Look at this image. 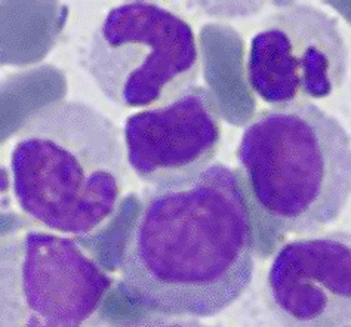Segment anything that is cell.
Masks as SVG:
<instances>
[{
    "label": "cell",
    "instance_id": "cell-1",
    "mask_svg": "<svg viewBox=\"0 0 351 327\" xmlns=\"http://www.w3.org/2000/svg\"><path fill=\"white\" fill-rule=\"evenodd\" d=\"M254 258L237 175L214 163L145 194L120 261L122 287L152 310L205 319L245 293Z\"/></svg>",
    "mask_w": 351,
    "mask_h": 327
},
{
    "label": "cell",
    "instance_id": "cell-2",
    "mask_svg": "<svg viewBox=\"0 0 351 327\" xmlns=\"http://www.w3.org/2000/svg\"><path fill=\"white\" fill-rule=\"evenodd\" d=\"M117 126L85 102L58 101L15 135L9 153L14 199L45 228L85 237L113 218L126 186Z\"/></svg>",
    "mask_w": 351,
    "mask_h": 327
},
{
    "label": "cell",
    "instance_id": "cell-3",
    "mask_svg": "<svg viewBox=\"0 0 351 327\" xmlns=\"http://www.w3.org/2000/svg\"><path fill=\"white\" fill-rule=\"evenodd\" d=\"M237 162L256 206L286 232L329 226L351 195V136L313 102L273 107L249 121Z\"/></svg>",
    "mask_w": 351,
    "mask_h": 327
},
{
    "label": "cell",
    "instance_id": "cell-4",
    "mask_svg": "<svg viewBox=\"0 0 351 327\" xmlns=\"http://www.w3.org/2000/svg\"><path fill=\"white\" fill-rule=\"evenodd\" d=\"M85 69L116 106L149 108L193 86L202 49L186 18L153 2H128L92 33Z\"/></svg>",
    "mask_w": 351,
    "mask_h": 327
},
{
    "label": "cell",
    "instance_id": "cell-5",
    "mask_svg": "<svg viewBox=\"0 0 351 327\" xmlns=\"http://www.w3.org/2000/svg\"><path fill=\"white\" fill-rule=\"evenodd\" d=\"M110 287L71 239L32 230L0 245V327H83Z\"/></svg>",
    "mask_w": 351,
    "mask_h": 327
},
{
    "label": "cell",
    "instance_id": "cell-6",
    "mask_svg": "<svg viewBox=\"0 0 351 327\" xmlns=\"http://www.w3.org/2000/svg\"><path fill=\"white\" fill-rule=\"evenodd\" d=\"M348 48L337 18L308 3L267 16L249 42L246 80L273 107L330 97L343 86Z\"/></svg>",
    "mask_w": 351,
    "mask_h": 327
},
{
    "label": "cell",
    "instance_id": "cell-7",
    "mask_svg": "<svg viewBox=\"0 0 351 327\" xmlns=\"http://www.w3.org/2000/svg\"><path fill=\"white\" fill-rule=\"evenodd\" d=\"M219 143L218 106L205 86L193 85L138 111L123 126L126 163L153 186L205 169Z\"/></svg>",
    "mask_w": 351,
    "mask_h": 327
},
{
    "label": "cell",
    "instance_id": "cell-8",
    "mask_svg": "<svg viewBox=\"0 0 351 327\" xmlns=\"http://www.w3.org/2000/svg\"><path fill=\"white\" fill-rule=\"evenodd\" d=\"M267 295L285 327L351 324V234L286 241L271 261Z\"/></svg>",
    "mask_w": 351,
    "mask_h": 327
},
{
    "label": "cell",
    "instance_id": "cell-9",
    "mask_svg": "<svg viewBox=\"0 0 351 327\" xmlns=\"http://www.w3.org/2000/svg\"><path fill=\"white\" fill-rule=\"evenodd\" d=\"M126 327H206V326L187 323V322H175V320H149V322H143V323L126 326Z\"/></svg>",
    "mask_w": 351,
    "mask_h": 327
},
{
    "label": "cell",
    "instance_id": "cell-10",
    "mask_svg": "<svg viewBox=\"0 0 351 327\" xmlns=\"http://www.w3.org/2000/svg\"><path fill=\"white\" fill-rule=\"evenodd\" d=\"M344 327H351V324H348V326H344Z\"/></svg>",
    "mask_w": 351,
    "mask_h": 327
}]
</instances>
